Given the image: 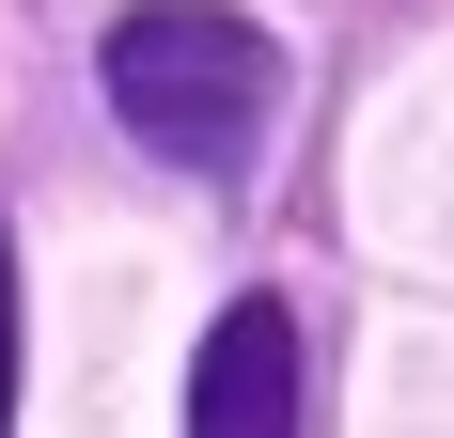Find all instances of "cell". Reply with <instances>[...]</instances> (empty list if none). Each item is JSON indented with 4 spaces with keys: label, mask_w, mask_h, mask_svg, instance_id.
<instances>
[{
    "label": "cell",
    "mask_w": 454,
    "mask_h": 438,
    "mask_svg": "<svg viewBox=\"0 0 454 438\" xmlns=\"http://www.w3.org/2000/svg\"><path fill=\"white\" fill-rule=\"evenodd\" d=\"M94 79H110V110H126L141 157L235 173L267 141V110H282V47L251 16H220V0H141V16H110V63Z\"/></svg>",
    "instance_id": "obj_1"
},
{
    "label": "cell",
    "mask_w": 454,
    "mask_h": 438,
    "mask_svg": "<svg viewBox=\"0 0 454 438\" xmlns=\"http://www.w3.org/2000/svg\"><path fill=\"white\" fill-rule=\"evenodd\" d=\"M0 438H16V235H0Z\"/></svg>",
    "instance_id": "obj_3"
},
{
    "label": "cell",
    "mask_w": 454,
    "mask_h": 438,
    "mask_svg": "<svg viewBox=\"0 0 454 438\" xmlns=\"http://www.w3.org/2000/svg\"><path fill=\"white\" fill-rule=\"evenodd\" d=\"M188 438H298V313L235 298L188 360Z\"/></svg>",
    "instance_id": "obj_2"
}]
</instances>
